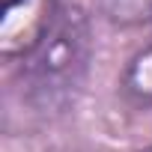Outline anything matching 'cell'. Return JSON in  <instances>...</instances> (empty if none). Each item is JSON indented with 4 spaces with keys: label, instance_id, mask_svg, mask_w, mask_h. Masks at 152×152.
Listing matches in <instances>:
<instances>
[{
    "label": "cell",
    "instance_id": "obj_2",
    "mask_svg": "<svg viewBox=\"0 0 152 152\" xmlns=\"http://www.w3.org/2000/svg\"><path fill=\"white\" fill-rule=\"evenodd\" d=\"M57 3L51 0H3L0 51L3 57H24L54 18Z\"/></svg>",
    "mask_w": 152,
    "mask_h": 152
},
{
    "label": "cell",
    "instance_id": "obj_5",
    "mask_svg": "<svg viewBox=\"0 0 152 152\" xmlns=\"http://www.w3.org/2000/svg\"><path fill=\"white\" fill-rule=\"evenodd\" d=\"M140 152H152V146H146V149H140Z\"/></svg>",
    "mask_w": 152,
    "mask_h": 152
},
{
    "label": "cell",
    "instance_id": "obj_1",
    "mask_svg": "<svg viewBox=\"0 0 152 152\" xmlns=\"http://www.w3.org/2000/svg\"><path fill=\"white\" fill-rule=\"evenodd\" d=\"M93 60V27L81 6L54 9L51 24L39 36V42L21 57L18 81L21 99L45 113H63L78 99Z\"/></svg>",
    "mask_w": 152,
    "mask_h": 152
},
{
    "label": "cell",
    "instance_id": "obj_4",
    "mask_svg": "<svg viewBox=\"0 0 152 152\" xmlns=\"http://www.w3.org/2000/svg\"><path fill=\"white\" fill-rule=\"evenodd\" d=\"M99 12L116 27H152V0H99Z\"/></svg>",
    "mask_w": 152,
    "mask_h": 152
},
{
    "label": "cell",
    "instance_id": "obj_3",
    "mask_svg": "<svg viewBox=\"0 0 152 152\" xmlns=\"http://www.w3.org/2000/svg\"><path fill=\"white\" fill-rule=\"evenodd\" d=\"M119 90L128 104L134 107H152V45L140 48L122 69Z\"/></svg>",
    "mask_w": 152,
    "mask_h": 152
}]
</instances>
